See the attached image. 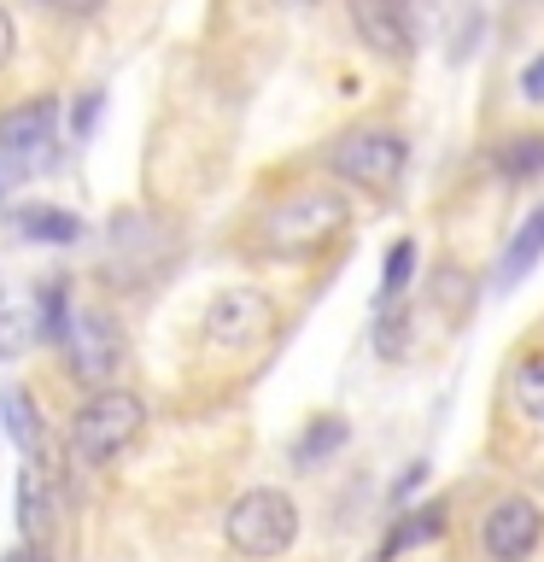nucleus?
<instances>
[{
    "label": "nucleus",
    "mask_w": 544,
    "mask_h": 562,
    "mask_svg": "<svg viewBox=\"0 0 544 562\" xmlns=\"http://www.w3.org/2000/svg\"><path fill=\"white\" fill-rule=\"evenodd\" d=\"M35 334H42V323H35V305H7L0 299V363L7 358H18Z\"/></svg>",
    "instance_id": "obj_19"
},
{
    "label": "nucleus",
    "mask_w": 544,
    "mask_h": 562,
    "mask_svg": "<svg viewBox=\"0 0 544 562\" xmlns=\"http://www.w3.org/2000/svg\"><path fill=\"white\" fill-rule=\"evenodd\" d=\"M480 30H486L480 7H456V35H451V59H456V65L474 53V35H480Z\"/></svg>",
    "instance_id": "obj_20"
},
{
    "label": "nucleus",
    "mask_w": 544,
    "mask_h": 562,
    "mask_svg": "<svg viewBox=\"0 0 544 562\" xmlns=\"http://www.w3.org/2000/svg\"><path fill=\"white\" fill-rule=\"evenodd\" d=\"M544 258V205H533L526 211V223L509 235V246H503V263H498V288H515V281L533 270V263Z\"/></svg>",
    "instance_id": "obj_14"
},
{
    "label": "nucleus",
    "mask_w": 544,
    "mask_h": 562,
    "mask_svg": "<svg viewBox=\"0 0 544 562\" xmlns=\"http://www.w3.org/2000/svg\"><path fill=\"white\" fill-rule=\"evenodd\" d=\"M351 30L358 42L386 65H410L421 47V24H416V0H345Z\"/></svg>",
    "instance_id": "obj_5"
},
{
    "label": "nucleus",
    "mask_w": 544,
    "mask_h": 562,
    "mask_svg": "<svg viewBox=\"0 0 544 562\" xmlns=\"http://www.w3.org/2000/svg\"><path fill=\"white\" fill-rule=\"evenodd\" d=\"M351 439V428H345V416H316L305 434L293 439V469H322L333 451H340Z\"/></svg>",
    "instance_id": "obj_15"
},
{
    "label": "nucleus",
    "mask_w": 544,
    "mask_h": 562,
    "mask_svg": "<svg viewBox=\"0 0 544 562\" xmlns=\"http://www.w3.org/2000/svg\"><path fill=\"white\" fill-rule=\"evenodd\" d=\"M322 165L340 176L345 188H363V193H393L404 182V170H410V135L398 130V123H351V130H340L328 140Z\"/></svg>",
    "instance_id": "obj_2"
},
{
    "label": "nucleus",
    "mask_w": 544,
    "mask_h": 562,
    "mask_svg": "<svg viewBox=\"0 0 544 562\" xmlns=\"http://www.w3.org/2000/svg\"><path fill=\"white\" fill-rule=\"evenodd\" d=\"M42 7H53V12H65V18H94L105 0H42Z\"/></svg>",
    "instance_id": "obj_23"
},
{
    "label": "nucleus",
    "mask_w": 544,
    "mask_h": 562,
    "mask_svg": "<svg viewBox=\"0 0 544 562\" xmlns=\"http://www.w3.org/2000/svg\"><path fill=\"white\" fill-rule=\"evenodd\" d=\"M100 88H88V100H77V112H70V130H77V140L88 135V130H94V117H100Z\"/></svg>",
    "instance_id": "obj_22"
},
{
    "label": "nucleus",
    "mask_w": 544,
    "mask_h": 562,
    "mask_svg": "<svg viewBox=\"0 0 544 562\" xmlns=\"http://www.w3.org/2000/svg\"><path fill=\"white\" fill-rule=\"evenodd\" d=\"M140 428H147V404L123 386H100L70 422V446H77L82 463H112L117 451H129L140 439Z\"/></svg>",
    "instance_id": "obj_4"
},
{
    "label": "nucleus",
    "mask_w": 544,
    "mask_h": 562,
    "mask_svg": "<svg viewBox=\"0 0 544 562\" xmlns=\"http://www.w3.org/2000/svg\"><path fill=\"white\" fill-rule=\"evenodd\" d=\"M0 562H47V557H42V544H18V551L0 557Z\"/></svg>",
    "instance_id": "obj_27"
},
{
    "label": "nucleus",
    "mask_w": 544,
    "mask_h": 562,
    "mask_svg": "<svg viewBox=\"0 0 544 562\" xmlns=\"http://www.w3.org/2000/svg\"><path fill=\"white\" fill-rule=\"evenodd\" d=\"M223 539H228V551L246 557V562L287 557L293 539H298V504L281 486L240 492V498L228 504V516H223Z\"/></svg>",
    "instance_id": "obj_3"
},
{
    "label": "nucleus",
    "mask_w": 544,
    "mask_h": 562,
    "mask_svg": "<svg viewBox=\"0 0 544 562\" xmlns=\"http://www.w3.org/2000/svg\"><path fill=\"white\" fill-rule=\"evenodd\" d=\"M59 346H65L70 369H77V381H88V386H105L123 363V334L105 311H70V328Z\"/></svg>",
    "instance_id": "obj_9"
},
{
    "label": "nucleus",
    "mask_w": 544,
    "mask_h": 562,
    "mask_svg": "<svg viewBox=\"0 0 544 562\" xmlns=\"http://www.w3.org/2000/svg\"><path fill=\"white\" fill-rule=\"evenodd\" d=\"M421 474H428V463H410V469H404V481H398V498H404V492H416V486H421Z\"/></svg>",
    "instance_id": "obj_26"
},
{
    "label": "nucleus",
    "mask_w": 544,
    "mask_h": 562,
    "mask_svg": "<svg viewBox=\"0 0 544 562\" xmlns=\"http://www.w3.org/2000/svg\"><path fill=\"white\" fill-rule=\"evenodd\" d=\"M515 88H521V100H533V105H544V53H533V59L521 65V77H515Z\"/></svg>",
    "instance_id": "obj_21"
},
{
    "label": "nucleus",
    "mask_w": 544,
    "mask_h": 562,
    "mask_svg": "<svg viewBox=\"0 0 544 562\" xmlns=\"http://www.w3.org/2000/svg\"><path fill=\"white\" fill-rule=\"evenodd\" d=\"M351 228V200L340 188H293L258 217V246L275 258H310Z\"/></svg>",
    "instance_id": "obj_1"
},
{
    "label": "nucleus",
    "mask_w": 544,
    "mask_h": 562,
    "mask_svg": "<svg viewBox=\"0 0 544 562\" xmlns=\"http://www.w3.org/2000/svg\"><path fill=\"white\" fill-rule=\"evenodd\" d=\"M12 47H18V30H12V12L0 7V70H7V59H12Z\"/></svg>",
    "instance_id": "obj_24"
},
{
    "label": "nucleus",
    "mask_w": 544,
    "mask_h": 562,
    "mask_svg": "<svg viewBox=\"0 0 544 562\" xmlns=\"http://www.w3.org/2000/svg\"><path fill=\"white\" fill-rule=\"evenodd\" d=\"M47 527H53L47 474H42V463H24V474H18V533H24L30 544H42Z\"/></svg>",
    "instance_id": "obj_13"
},
{
    "label": "nucleus",
    "mask_w": 544,
    "mask_h": 562,
    "mask_svg": "<svg viewBox=\"0 0 544 562\" xmlns=\"http://www.w3.org/2000/svg\"><path fill=\"white\" fill-rule=\"evenodd\" d=\"M18 176H24V170H18V165H12V158H7V153H0V200H7V188L18 182Z\"/></svg>",
    "instance_id": "obj_25"
},
{
    "label": "nucleus",
    "mask_w": 544,
    "mask_h": 562,
    "mask_svg": "<svg viewBox=\"0 0 544 562\" xmlns=\"http://www.w3.org/2000/svg\"><path fill=\"white\" fill-rule=\"evenodd\" d=\"M0 416H7V434L12 446L35 463V451H42V411H35V398L24 393V386H12L7 398H0Z\"/></svg>",
    "instance_id": "obj_16"
},
{
    "label": "nucleus",
    "mask_w": 544,
    "mask_h": 562,
    "mask_svg": "<svg viewBox=\"0 0 544 562\" xmlns=\"http://www.w3.org/2000/svg\"><path fill=\"white\" fill-rule=\"evenodd\" d=\"M445 521H451L445 498L404 509V516H393V527H386V539L375 544V562H398L404 551H421V544H433L439 533H445Z\"/></svg>",
    "instance_id": "obj_10"
},
{
    "label": "nucleus",
    "mask_w": 544,
    "mask_h": 562,
    "mask_svg": "<svg viewBox=\"0 0 544 562\" xmlns=\"http://www.w3.org/2000/svg\"><path fill=\"white\" fill-rule=\"evenodd\" d=\"M281 7H298V12H310V7H322V0H281Z\"/></svg>",
    "instance_id": "obj_28"
},
{
    "label": "nucleus",
    "mask_w": 544,
    "mask_h": 562,
    "mask_svg": "<svg viewBox=\"0 0 544 562\" xmlns=\"http://www.w3.org/2000/svg\"><path fill=\"white\" fill-rule=\"evenodd\" d=\"M410 276H416V240H398L393 252H386V263H381V288H375V311H386V305H398V299H404V288H410Z\"/></svg>",
    "instance_id": "obj_18"
},
{
    "label": "nucleus",
    "mask_w": 544,
    "mask_h": 562,
    "mask_svg": "<svg viewBox=\"0 0 544 562\" xmlns=\"http://www.w3.org/2000/svg\"><path fill=\"white\" fill-rule=\"evenodd\" d=\"M0 153L24 176L53 165V153H59V100L35 94L24 105H12V112H0Z\"/></svg>",
    "instance_id": "obj_7"
},
{
    "label": "nucleus",
    "mask_w": 544,
    "mask_h": 562,
    "mask_svg": "<svg viewBox=\"0 0 544 562\" xmlns=\"http://www.w3.org/2000/svg\"><path fill=\"white\" fill-rule=\"evenodd\" d=\"M12 228L24 240H47V246H70V240H82V217L77 211H65V205H18L12 211Z\"/></svg>",
    "instance_id": "obj_12"
},
{
    "label": "nucleus",
    "mask_w": 544,
    "mask_h": 562,
    "mask_svg": "<svg viewBox=\"0 0 544 562\" xmlns=\"http://www.w3.org/2000/svg\"><path fill=\"white\" fill-rule=\"evenodd\" d=\"M509 393H515V411L544 428V346H533V351H526V358L515 363V375H509Z\"/></svg>",
    "instance_id": "obj_17"
},
{
    "label": "nucleus",
    "mask_w": 544,
    "mask_h": 562,
    "mask_svg": "<svg viewBox=\"0 0 544 562\" xmlns=\"http://www.w3.org/2000/svg\"><path fill=\"white\" fill-rule=\"evenodd\" d=\"M275 328V299L258 288H223L205 305V346L217 351H246Z\"/></svg>",
    "instance_id": "obj_6"
},
{
    "label": "nucleus",
    "mask_w": 544,
    "mask_h": 562,
    "mask_svg": "<svg viewBox=\"0 0 544 562\" xmlns=\"http://www.w3.org/2000/svg\"><path fill=\"white\" fill-rule=\"evenodd\" d=\"M544 544V509L526 492H509L480 516V551L486 562H533Z\"/></svg>",
    "instance_id": "obj_8"
},
{
    "label": "nucleus",
    "mask_w": 544,
    "mask_h": 562,
    "mask_svg": "<svg viewBox=\"0 0 544 562\" xmlns=\"http://www.w3.org/2000/svg\"><path fill=\"white\" fill-rule=\"evenodd\" d=\"M491 170H498V182H533L544 176V135L539 130H515V135H498L491 140Z\"/></svg>",
    "instance_id": "obj_11"
}]
</instances>
